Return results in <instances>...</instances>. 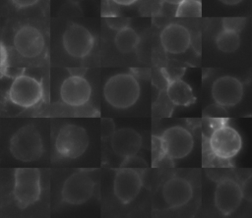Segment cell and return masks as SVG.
<instances>
[{"label": "cell", "mask_w": 252, "mask_h": 218, "mask_svg": "<svg viewBox=\"0 0 252 218\" xmlns=\"http://www.w3.org/2000/svg\"><path fill=\"white\" fill-rule=\"evenodd\" d=\"M141 86L138 80L129 73H120L110 77L103 86L106 102L116 109H127L139 99Z\"/></svg>", "instance_id": "6da1fadb"}, {"label": "cell", "mask_w": 252, "mask_h": 218, "mask_svg": "<svg viewBox=\"0 0 252 218\" xmlns=\"http://www.w3.org/2000/svg\"><path fill=\"white\" fill-rule=\"evenodd\" d=\"M9 149L14 158L22 162L38 160L43 153L40 133L33 125L20 128L11 137Z\"/></svg>", "instance_id": "7a4b0ae2"}, {"label": "cell", "mask_w": 252, "mask_h": 218, "mask_svg": "<svg viewBox=\"0 0 252 218\" xmlns=\"http://www.w3.org/2000/svg\"><path fill=\"white\" fill-rule=\"evenodd\" d=\"M162 155L166 160H179L188 156L194 147L192 134L182 126L167 128L157 136Z\"/></svg>", "instance_id": "3957f363"}, {"label": "cell", "mask_w": 252, "mask_h": 218, "mask_svg": "<svg viewBox=\"0 0 252 218\" xmlns=\"http://www.w3.org/2000/svg\"><path fill=\"white\" fill-rule=\"evenodd\" d=\"M40 192V173L36 168L15 170L13 195L20 208H26L36 202Z\"/></svg>", "instance_id": "277c9868"}, {"label": "cell", "mask_w": 252, "mask_h": 218, "mask_svg": "<svg viewBox=\"0 0 252 218\" xmlns=\"http://www.w3.org/2000/svg\"><path fill=\"white\" fill-rule=\"evenodd\" d=\"M208 143L211 153L220 160L233 158L242 148L241 136L234 128L225 123L214 128Z\"/></svg>", "instance_id": "5b68a950"}, {"label": "cell", "mask_w": 252, "mask_h": 218, "mask_svg": "<svg viewBox=\"0 0 252 218\" xmlns=\"http://www.w3.org/2000/svg\"><path fill=\"white\" fill-rule=\"evenodd\" d=\"M89 142L88 133L83 127L68 124L63 126L57 134L55 150L62 158L75 159L87 150Z\"/></svg>", "instance_id": "8992f818"}, {"label": "cell", "mask_w": 252, "mask_h": 218, "mask_svg": "<svg viewBox=\"0 0 252 218\" xmlns=\"http://www.w3.org/2000/svg\"><path fill=\"white\" fill-rule=\"evenodd\" d=\"M42 96L43 88L41 82L28 75L16 77L8 92L10 101L22 108L34 106L41 100Z\"/></svg>", "instance_id": "52a82bcc"}, {"label": "cell", "mask_w": 252, "mask_h": 218, "mask_svg": "<svg viewBox=\"0 0 252 218\" xmlns=\"http://www.w3.org/2000/svg\"><path fill=\"white\" fill-rule=\"evenodd\" d=\"M94 182L85 171H78L69 176L61 190L62 200L71 205L87 202L93 195Z\"/></svg>", "instance_id": "ba28073f"}, {"label": "cell", "mask_w": 252, "mask_h": 218, "mask_svg": "<svg viewBox=\"0 0 252 218\" xmlns=\"http://www.w3.org/2000/svg\"><path fill=\"white\" fill-rule=\"evenodd\" d=\"M62 43L65 51L71 57L82 59L91 53L94 38L87 27L77 23H71L63 32Z\"/></svg>", "instance_id": "9c48e42d"}, {"label": "cell", "mask_w": 252, "mask_h": 218, "mask_svg": "<svg viewBox=\"0 0 252 218\" xmlns=\"http://www.w3.org/2000/svg\"><path fill=\"white\" fill-rule=\"evenodd\" d=\"M243 191L240 185L231 178H224L218 182L214 192V203L222 215H230L241 204Z\"/></svg>", "instance_id": "30bf717a"}, {"label": "cell", "mask_w": 252, "mask_h": 218, "mask_svg": "<svg viewBox=\"0 0 252 218\" xmlns=\"http://www.w3.org/2000/svg\"><path fill=\"white\" fill-rule=\"evenodd\" d=\"M142 186V176L137 169L121 167L113 179V193L122 204H128L138 196Z\"/></svg>", "instance_id": "8fae6325"}, {"label": "cell", "mask_w": 252, "mask_h": 218, "mask_svg": "<svg viewBox=\"0 0 252 218\" xmlns=\"http://www.w3.org/2000/svg\"><path fill=\"white\" fill-rule=\"evenodd\" d=\"M13 45L24 58L32 59L39 56L45 46L41 31L33 26L25 25L18 28L13 38Z\"/></svg>", "instance_id": "7c38bea8"}, {"label": "cell", "mask_w": 252, "mask_h": 218, "mask_svg": "<svg viewBox=\"0 0 252 218\" xmlns=\"http://www.w3.org/2000/svg\"><path fill=\"white\" fill-rule=\"evenodd\" d=\"M244 94L242 82L235 77L222 76L212 85V96L220 107H233L238 104Z\"/></svg>", "instance_id": "4fadbf2b"}, {"label": "cell", "mask_w": 252, "mask_h": 218, "mask_svg": "<svg viewBox=\"0 0 252 218\" xmlns=\"http://www.w3.org/2000/svg\"><path fill=\"white\" fill-rule=\"evenodd\" d=\"M92 95L90 82L80 75H72L65 79L60 86V97L63 103L71 107L86 105Z\"/></svg>", "instance_id": "5bb4252c"}, {"label": "cell", "mask_w": 252, "mask_h": 218, "mask_svg": "<svg viewBox=\"0 0 252 218\" xmlns=\"http://www.w3.org/2000/svg\"><path fill=\"white\" fill-rule=\"evenodd\" d=\"M162 199L169 208L186 205L193 196L191 183L182 177H172L165 181L161 190Z\"/></svg>", "instance_id": "9a60e30c"}, {"label": "cell", "mask_w": 252, "mask_h": 218, "mask_svg": "<svg viewBox=\"0 0 252 218\" xmlns=\"http://www.w3.org/2000/svg\"><path fill=\"white\" fill-rule=\"evenodd\" d=\"M159 41L167 53L181 54L190 47L191 34L186 27L172 23L162 28L159 34Z\"/></svg>", "instance_id": "2e32d148"}, {"label": "cell", "mask_w": 252, "mask_h": 218, "mask_svg": "<svg viewBox=\"0 0 252 218\" xmlns=\"http://www.w3.org/2000/svg\"><path fill=\"white\" fill-rule=\"evenodd\" d=\"M110 145L115 154L125 158L138 153L142 146V136L132 128H121L115 130L110 136Z\"/></svg>", "instance_id": "e0dca14e"}, {"label": "cell", "mask_w": 252, "mask_h": 218, "mask_svg": "<svg viewBox=\"0 0 252 218\" xmlns=\"http://www.w3.org/2000/svg\"><path fill=\"white\" fill-rule=\"evenodd\" d=\"M166 95L169 101L176 106H190L196 101L191 86L178 78L168 81L166 85Z\"/></svg>", "instance_id": "ac0fdd59"}, {"label": "cell", "mask_w": 252, "mask_h": 218, "mask_svg": "<svg viewBox=\"0 0 252 218\" xmlns=\"http://www.w3.org/2000/svg\"><path fill=\"white\" fill-rule=\"evenodd\" d=\"M140 36L137 31L130 27H124L117 30L114 37V44L117 50L123 54L132 52L139 44Z\"/></svg>", "instance_id": "d6986e66"}, {"label": "cell", "mask_w": 252, "mask_h": 218, "mask_svg": "<svg viewBox=\"0 0 252 218\" xmlns=\"http://www.w3.org/2000/svg\"><path fill=\"white\" fill-rule=\"evenodd\" d=\"M216 45L218 49L224 53L236 51L240 45L239 32L222 28L216 36Z\"/></svg>", "instance_id": "ffe728a7"}, {"label": "cell", "mask_w": 252, "mask_h": 218, "mask_svg": "<svg viewBox=\"0 0 252 218\" xmlns=\"http://www.w3.org/2000/svg\"><path fill=\"white\" fill-rule=\"evenodd\" d=\"M202 4L200 0H183L177 5L175 16L178 18L201 17Z\"/></svg>", "instance_id": "44dd1931"}, {"label": "cell", "mask_w": 252, "mask_h": 218, "mask_svg": "<svg viewBox=\"0 0 252 218\" xmlns=\"http://www.w3.org/2000/svg\"><path fill=\"white\" fill-rule=\"evenodd\" d=\"M245 18L240 17H228L222 20V28L230 29L239 32L245 26Z\"/></svg>", "instance_id": "7402d4cb"}, {"label": "cell", "mask_w": 252, "mask_h": 218, "mask_svg": "<svg viewBox=\"0 0 252 218\" xmlns=\"http://www.w3.org/2000/svg\"><path fill=\"white\" fill-rule=\"evenodd\" d=\"M121 167L140 169V168H146L147 167V163H146V161L142 157L137 156L135 154V155L123 158V161L121 163Z\"/></svg>", "instance_id": "603a6c76"}, {"label": "cell", "mask_w": 252, "mask_h": 218, "mask_svg": "<svg viewBox=\"0 0 252 218\" xmlns=\"http://www.w3.org/2000/svg\"><path fill=\"white\" fill-rule=\"evenodd\" d=\"M115 131V124L109 118H104L100 122V134L102 138H108Z\"/></svg>", "instance_id": "cb8c5ba5"}, {"label": "cell", "mask_w": 252, "mask_h": 218, "mask_svg": "<svg viewBox=\"0 0 252 218\" xmlns=\"http://www.w3.org/2000/svg\"><path fill=\"white\" fill-rule=\"evenodd\" d=\"M106 23L108 24V26L114 29L119 30L120 28L127 27L128 26V20L125 18H121V17H116V16H110V17H106Z\"/></svg>", "instance_id": "d4e9b609"}, {"label": "cell", "mask_w": 252, "mask_h": 218, "mask_svg": "<svg viewBox=\"0 0 252 218\" xmlns=\"http://www.w3.org/2000/svg\"><path fill=\"white\" fill-rule=\"evenodd\" d=\"M11 1L18 8H27V7L33 6L39 0H11Z\"/></svg>", "instance_id": "484cf974"}, {"label": "cell", "mask_w": 252, "mask_h": 218, "mask_svg": "<svg viewBox=\"0 0 252 218\" xmlns=\"http://www.w3.org/2000/svg\"><path fill=\"white\" fill-rule=\"evenodd\" d=\"M112 2H114L117 5H121V6H130L134 3H136L138 0H111Z\"/></svg>", "instance_id": "4316f807"}, {"label": "cell", "mask_w": 252, "mask_h": 218, "mask_svg": "<svg viewBox=\"0 0 252 218\" xmlns=\"http://www.w3.org/2000/svg\"><path fill=\"white\" fill-rule=\"evenodd\" d=\"M221 3L225 4V5H229V6H232V5H237L239 4L240 2H242L243 0H220Z\"/></svg>", "instance_id": "83f0119b"}, {"label": "cell", "mask_w": 252, "mask_h": 218, "mask_svg": "<svg viewBox=\"0 0 252 218\" xmlns=\"http://www.w3.org/2000/svg\"><path fill=\"white\" fill-rule=\"evenodd\" d=\"M164 2H166V3H168V4H171V5H175V6H177L178 4H180L183 0H163Z\"/></svg>", "instance_id": "f1b7e54d"}, {"label": "cell", "mask_w": 252, "mask_h": 218, "mask_svg": "<svg viewBox=\"0 0 252 218\" xmlns=\"http://www.w3.org/2000/svg\"><path fill=\"white\" fill-rule=\"evenodd\" d=\"M68 2L72 3V4H80L83 0H67Z\"/></svg>", "instance_id": "f546056e"}]
</instances>
